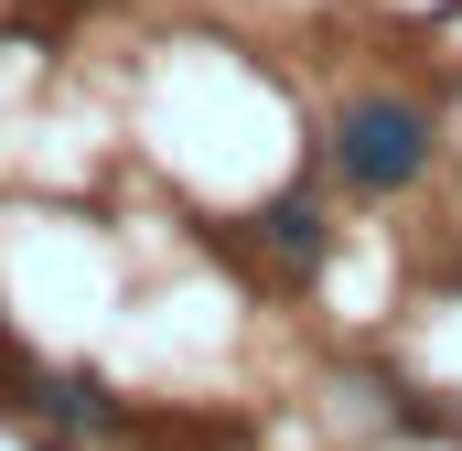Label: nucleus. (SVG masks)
<instances>
[{"label": "nucleus", "instance_id": "f257e3e1", "mask_svg": "<svg viewBox=\"0 0 462 451\" xmlns=\"http://www.w3.org/2000/svg\"><path fill=\"white\" fill-rule=\"evenodd\" d=\"M430 151H441V129H430V108L420 97H387V87H365V97H345V118H334V172H345L355 194H409L420 172H430Z\"/></svg>", "mask_w": 462, "mask_h": 451}, {"label": "nucleus", "instance_id": "f03ea898", "mask_svg": "<svg viewBox=\"0 0 462 451\" xmlns=\"http://www.w3.org/2000/svg\"><path fill=\"white\" fill-rule=\"evenodd\" d=\"M258 236H269L280 258H301V269H323V258H334V226H323L312 194H269V205H258Z\"/></svg>", "mask_w": 462, "mask_h": 451}, {"label": "nucleus", "instance_id": "7ed1b4c3", "mask_svg": "<svg viewBox=\"0 0 462 451\" xmlns=\"http://www.w3.org/2000/svg\"><path fill=\"white\" fill-rule=\"evenodd\" d=\"M54 419H65V430H118V409H108L97 376H54Z\"/></svg>", "mask_w": 462, "mask_h": 451}]
</instances>
